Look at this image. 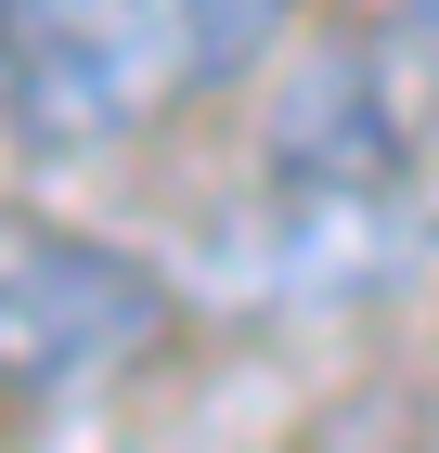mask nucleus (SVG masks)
I'll use <instances>...</instances> for the list:
<instances>
[{
    "mask_svg": "<svg viewBox=\"0 0 439 453\" xmlns=\"http://www.w3.org/2000/svg\"><path fill=\"white\" fill-rule=\"evenodd\" d=\"M169 337V285L78 220L0 208V388H78Z\"/></svg>",
    "mask_w": 439,
    "mask_h": 453,
    "instance_id": "2",
    "label": "nucleus"
},
{
    "mask_svg": "<svg viewBox=\"0 0 439 453\" xmlns=\"http://www.w3.org/2000/svg\"><path fill=\"white\" fill-rule=\"evenodd\" d=\"M194 13V78H246L284 52V27H298V0H181Z\"/></svg>",
    "mask_w": 439,
    "mask_h": 453,
    "instance_id": "4",
    "label": "nucleus"
},
{
    "mask_svg": "<svg viewBox=\"0 0 439 453\" xmlns=\"http://www.w3.org/2000/svg\"><path fill=\"white\" fill-rule=\"evenodd\" d=\"M0 65H13V130L65 156L130 142L142 117L207 91L181 0H0Z\"/></svg>",
    "mask_w": 439,
    "mask_h": 453,
    "instance_id": "1",
    "label": "nucleus"
},
{
    "mask_svg": "<svg viewBox=\"0 0 439 453\" xmlns=\"http://www.w3.org/2000/svg\"><path fill=\"white\" fill-rule=\"evenodd\" d=\"M271 169H284V208L298 220H349V208H375L401 181V104H388L375 52H349V39L310 52V78L271 117Z\"/></svg>",
    "mask_w": 439,
    "mask_h": 453,
    "instance_id": "3",
    "label": "nucleus"
},
{
    "mask_svg": "<svg viewBox=\"0 0 439 453\" xmlns=\"http://www.w3.org/2000/svg\"><path fill=\"white\" fill-rule=\"evenodd\" d=\"M401 27H413V52H439V0H401Z\"/></svg>",
    "mask_w": 439,
    "mask_h": 453,
    "instance_id": "5",
    "label": "nucleus"
}]
</instances>
